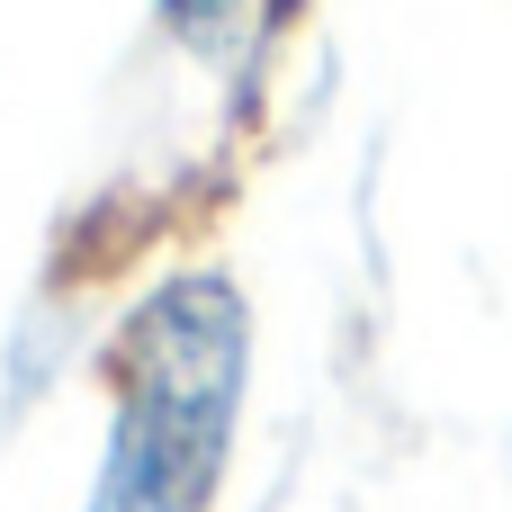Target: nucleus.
Returning a JSON list of instances; mask_svg holds the SVG:
<instances>
[{
	"label": "nucleus",
	"instance_id": "1",
	"mask_svg": "<svg viewBox=\"0 0 512 512\" xmlns=\"http://www.w3.org/2000/svg\"><path fill=\"white\" fill-rule=\"evenodd\" d=\"M108 432L81 512H216L252 405V297L225 261H171L144 279L108 342Z\"/></svg>",
	"mask_w": 512,
	"mask_h": 512
},
{
	"label": "nucleus",
	"instance_id": "2",
	"mask_svg": "<svg viewBox=\"0 0 512 512\" xmlns=\"http://www.w3.org/2000/svg\"><path fill=\"white\" fill-rule=\"evenodd\" d=\"M162 27L189 54H207V72H216V63H243L279 27V0H162Z\"/></svg>",
	"mask_w": 512,
	"mask_h": 512
}]
</instances>
